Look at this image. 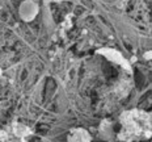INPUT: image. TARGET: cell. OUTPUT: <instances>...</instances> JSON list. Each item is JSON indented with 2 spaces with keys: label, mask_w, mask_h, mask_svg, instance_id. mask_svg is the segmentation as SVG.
Wrapping results in <instances>:
<instances>
[{
  "label": "cell",
  "mask_w": 152,
  "mask_h": 142,
  "mask_svg": "<svg viewBox=\"0 0 152 142\" xmlns=\"http://www.w3.org/2000/svg\"><path fill=\"white\" fill-rule=\"evenodd\" d=\"M122 132L118 138L122 141H134L151 135V116L143 110H127L121 116Z\"/></svg>",
  "instance_id": "1"
},
{
  "label": "cell",
  "mask_w": 152,
  "mask_h": 142,
  "mask_svg": "<svg viewBox=\"0 0 152 142\" xmlns=\"http://www.w3.org/2000/svg\"><path fill=\"white\" fill-rule=\"evenodd\" d=\"M68 142H91V135L85 129H74L68 135Z\"/></svg>",
  "instance_id": "2"
},
{
  "label": "cell",
  "mask_w": 152,
  "mask_h": 142,
  "mask_svg": "<svg viewBox=\"0 0 152 142\" xmlns=\"http://www.w3.org/2000/svg\"><path fill=\"white\" fill-rule=\"evenodd\" d=\"M12 135H15L16 138H20V140H25V138H28L31 133V130L28 126H25L23 124H18V122H15L13 125H12Z\"/></svg>",
  "instance_id": "3"
}]
</instances>
